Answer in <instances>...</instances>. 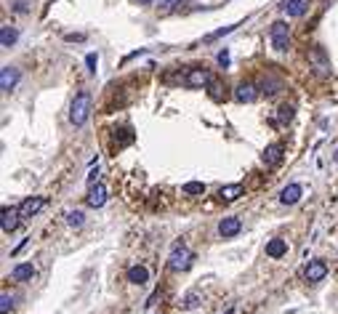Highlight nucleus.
<instances>
[{"mask_svg": "<svg viewBox=\"0 0 338 314\" xmlns=\"http://www.w3.org/2000/svg\"><path fill=\"white\" fill-rule=\"evenodd\" d=\"M88 115H91V94L88 91H80L78 96H75L72 107H70V120L72 125H86L88 123Z\"/></svg>", "mask_w": 338, "mask_h": 314, "instance_id": "nucleus-1", "label": "nucleus"}, {"mask_svg": "<svg viewBox=\"0 0 338 314\" xmlns=\"http://www.w3.org/2000/svg\"><path fill=\"white\" fill-rule=\"evenodd\" d=\"M269 43H272V51H277V53L288 51V45H290V30H288L285 22H275V24L269 27Z\"/></svg>", "mask_w": 338, "mask_h": 314, "instance_id": "nucleus-2", "label": "nucleus"}, {"mask_svg": "<svg viewBox=\"0 0 338 314\" xmlns=\"http://www.w3.org/2000/svg\"><path fill=\"white\" fill-rule=\"evenodd\" d=\"M192 264H194V253L186 245H176L171 258H168V266H171L173 272H186Z\"/></svg>", "mask_w": 338, "mask_h": 314, "instance_id": "nucleus-3", "label": "nucleus"}, {"mask_svg": "<svg viewBox=\"0 0 338 314\" xmlns=\"http://www.w3.org/2000/svg\"><path fill=\"white\" fill-rule=\"evenodd\" d=\"M184 83H186L189 88H208L211 83H213V77H211V72H208V69L194 67V69H189V72H186Z\"/></svg>", "mask_w": 338, "mask_h": 314, "instance_id": "nucleus-4", "label": "nucleus"}, {"mask_svg": "<svg viewBox=\"0 0 338 314\" xmlns=\"http://www.w3.org/2000/svg\"><path fill=\"white\" fill-rule=\"evenodd\" d=\"M45 208V197H27L22 205H19V216L22 218H32L35 213H40Z\"/></svg>", "mask_w": 338, "mask_h": 314, "instance_id": "nucleus-5", "label": "nucleus"}, {"mask_svg": "<svg viewBox=\"0 0 338 314\" xmlns=\"http://www.w3.org/2000/svg\"><path fill=\"white\" fill-rule=\"evenodd\" d=\"M309 64L314 67L317 75H327V72H330V61L325 59L322 48H312V51H309Z\"/></svg>", "mask_w": 338, "mask_h": 314, "instance_id": "nucleus-6", "label": "nucleus"}, {"mask_svg": "<svg viewBox=\"0 0 338 314\" xmlns=\"http://www.w3.org/2000/svg\"><path fill=\"white\" fill-rule=\"evenodd\" d=\"M86 202L91 208H101L107 202V187L101 181H96V184H91V189H88V197H86Z\"/></svg>", "mask_w": 338, "mask_h": 314, "instance_id": "nucleus-7", "label": "nucleus"}, {"mask_svg": "<svg viewBox=\"0 0 338 314\" xmlns=\"http://www.w3.org/2000/svg\"><path fill=\"white\" fill-rule=\"evenodd\" d=\"M256 96H258V88L253 83H240L234 88V101H240V104H250V101H256Z\"/></svg>", "mask_w": 338, "mask_h": 314, "instance_id": "nucleus-8", "label": "nucleus"}, {"mask_svg": "<svg viewBox=\"0 0 338 314\" xmlns=\"http://www.w3.org/2000/svg\"><path fill=\"white\" fill-rule=\"evenodd\" d=\"M301 195H304L301 184H288V187L280 192V202H283V205H296V202L301 200Z\"/></svg>", "mask_w": 338, "mask_h": 314, "instance_id": "nucleus-9", "label": "nucleus"}, {"mask_svg": "<svg viewBox=\"0 0 338 314\" xmlns=\"http://www.w3.org/2000/svg\"><path fill=\"white\" fill-rule=\"evenodd\" d=\"M327 277V264L325 261H309L306 266V282H322Z\"/></svg>", "mask_w": 338, "mask_h": 314, "instance_id": "nucleus-10", "label": "nucleus"}, {"mask_svg": "<svg viewBox=\"0 0 338 314\" xmlns=\"http://www.w3.org/2000/svg\"><path fill=\"white\" fill-rule=\"evenodd\" d=\"M240 229H242V221L237 216H227V218H221V224H219V234L221 237H234V234H240Z\"/></svg>", "mask_w": 338, "mask_h": 314, "instance_id": "nucleus-11", "label": "nucleus"}, {"mask_svg": "<svg viewBox=\"0 0 338 314\" xmlns=\"http://www.w3.org/2000/svg\"><path fill=\"white\" fill-rule=\"evenodd\" d=\"M16 83H19V69L16 67H3V72H0V88H3L6 94H11L16 88Z\"/></svg>", "mask_w": 338, "mask_h": 314, "instance_id": "nucleus-12", "label": "nucleus"}, {"mask_svg": "<svg viewBox=\"0 0 338 314\" xmlns=\"http://www.w3.org/2000/svg\"><path fill=\"white\" fill-rule=\"evenodd\" d=\"M3 218H0V226H3V232H14L16 224H19V208H3V213H0Z\"/></svg>", "mask_w": 338, "mask_h": 314, "instance_id": "nucleus-13", "label": "nucleus"}, {"mask_svg": "<svg viewBox=\"0 0 338 314\" xmlns=\"http://www.w3.org/2000/svg\"><path fill=\"white\" fill-rule=\"evenodd\" d=\"M261 160H264L266 165H277L280 160H283V146H280V144H269L264 149V154H261Z\"/></svg>", "mask_w": 338, "mask_h": 314, "instance_id": "nucleus-14", "label": "nucleus"}, {"mask_svg": "<svg viewBox=\"0 0 338 314\" xmlns=\"http://www.w3.org/2000/svg\"><path fill=\"white\" fill-rule=\"evenodd\" d=\"M219 197L224 202H232V200L242 197V184H227V187H221L219 189Z\"/></svg>", "mask_w": 338, "mask_h": 314, "instance_id": "nucleus-15", "label": "nucleus"}, {"mask_svg": "<svg viewBox=\"0 0 338 314\" xmlns=\"http://www.w3.org/2000/svg\"><path fill=\"white\" fill-rule=\"evenodd\" d=\"M16 40H19V30L11 24H6L3 30H0V45H3V48H11Z\"/></svg>", "mask_w": 338, "mask_h": 314, "instance_id": "nucleus-16", "label": "nucleus"}, {"mask_svg": "<svg viewBox=\"0 0 338 314\" xmlns=\"http://www.w3.org/2000/svg\"><path fill=\"white\" fill-rule=\"evenodd\" d=\"M283 11L288 16H304L306 14V0H285L283 3Z\"/></svg>", "mask_w": 338, "mask_h": 314, "instance_id": "nucleus-17", "label": "nucleus"}, {"mask_svg": "<svg viewBox=\"0 0 338 314\" xmlns=\"http://www.w3.org/2000/svg\"><path fill=\"white\" fill-rule=\"evenodd\" d=\"M11 277L16 282H24V280H32L35 277V266L32 264H19V266H14V272H11Z\"/></svg>", "mask_w": 338, "mask_h": 314, "instance_id": "nucleus-18", "label": "nucleus"}, {"mask_svg": "<svg viewBox=\"0 0 338 314\" xmlns=\"http://www.w3.org/2000/svg\"><path fill=\"white\" fill-rule=\"evenodd\" d=\"M285 253H288V243H285V240H269V243H266V256L280 258Z\"/></svg>", "mask_w": 338, "mask_h": 314, "instance_id": "nucleus-19", "label": "nucleus"}, {"mask_svg": "<svg viewBox=\"0 0 338 314\" xmlns=\"http://www.w3.org/2000/svg\"><path fill=\"white\" fill-rule=\"evenodd\" d=\"M147 280H149L147 266H130V269H128V282H133V285H144Z\"/></svg>", "mask_w": 338, "mask_h": 314, "instance_id": "nucleus-20", "label": "nucleus"}, {"mask_svg": "<svg viewBox=\"0 0 338 314\" xmlns=\"http://www.w3.org/2000/svg\"><path fill=\"white\" fill-rule=\"evenodd\" d=\"M197 303H200V293H197V290H192V293H186V298L181 301V309L192 311V309H197Z\"/></svg>", "mask_w": 338, "mask_h": 314, "instance_id": "nucleus-21", "label": "nucleus"}, {"mask_svg": "<svg viewBox=\"0 0 338 314\" xmlns=\"http://www.w3.org/2000/svg\"><path fill=\"white\" fill-rule=\"evenodd\" d=\"M67 224L70 226H83V224H86V213H83V210H70V213H67Z\"/></svg>", "mask_w": 338, "mask_h": 314, "instance_id": "nucleus-22", "label": "nucleus"}, {"mask_svg": "<svg viewBox=\"0 0 338 314\" xmlns=\"http://www.w3.org/2000/svg\"><path fill=\"white\" fill-rule=\"evenodd\" d=\"M205 192V184L202 181H189L184 184V195H202Z\"/></svg>", "mask_w": 338, "mask_h": 314, "instance_id": "nucleus-23", "label": "nucleus"}, {"mask_svg": "<svg viewBox=\"0 0 338 314\" xmlns=\"http://www.w3.org/2000/svg\"><path fill=\"white\" fill-rule=\"evenodd\" d=\"M280 86H283V83H280L277 77H269V80H264V94H277V91H280Z\"/></svg>", "mask_w": 338, "mask_h": 314, "instance_id": "nucleus-24", "label": "nucleus"}, {"mask_svg": "<svg viewBox=\"0 0 338 314\" xmlns=\"http://www.w3.org/2000/svg\"><path fill=\"white\" fill-rule=\"evenodd\" d=\"M293 120V107H280V123H290Z\"/></svg>", "mask_w": 338, "mask_h": 314, "instance_id": "nucleus-25", "label": "nucleus"}, {"mask_svg": "<svg viewBox=\"0 0 338 314\" xmlns=\"http://www.w3.org/2000/svg\"><path fill=\"white\" fill-rule=\"evenodd\" d=\"M181 3H186V0H157V6H160L163 11H171V8L181 6Z\"/></svg>", "mask_w": 338, "mask_h": 314, "instance_id": "nucleus-26", "label": "nucleus"}, {"mask_svg": "<svg viewBox=\"0 0 338 314\" xmlns=\"http://www.w3.org/2000/svg\"><path fill=\"white\" fill-rule=\"evenodd\" d=\"M86 67H88L91 75L96 72V67H99V56H96V53H88V56H86Z\"/></svg>", "mask_w": 338, "mask_h": 314, "instance_id": "nucleus-27", "label": "nucleus"}, {"mask_svg": "<svg viewBox=\"0 0 338 314\" xmlns=\"http://www.w3.org/2000/svg\"><path fill=\"white\" fill-rule=\"evenodd\" d=\"M8 309H11V295L3 293L0 295V314H8Z\"/></svg>", "mask_w": 338, "mask_h": 314, "instance_id": "nucleus-28", "label": "nucleus"}, {"mask_svg": "<svg viewBox=\"0 0 338 314\" xmlns=\"http://www.w3.org/2000/svg\"><path fill=\"white\" fill-rule=\"evenodd\" d=\"M229 61H232V59H229V51L224 48V51L219 53V64H221V67H229Z\"/></svg>", "mask_w": 338, "mask_h": 314, "instance_id": "nucleus-29", "label": "nucleus"}, {"mask_svg": "<svg viewBox=\"0 0 338 314\" xmlns=\"http://www.w3.org/2000/svg\"><path fill=\"white\" fill-rule=\"evenodd\" d=\"M64 40H67V43H83V40H86V35H64Z\"/></svg>", "mask_w": 338, "mask_h": 314, "instance_id": "nucleus-30", "label": "nucleus"}, {"mask_svg": "<svg viewBox=\"0 0 338 314\" xmlns=\"http://www.w3.org/2000/svg\"><path fill=\"white\" fill-rule=\"evenodd\" d=\"M14 11H16V14H27V3H24V0H16V3H14Z\"/></svg>", "mask_w": 338, "mask_h": 314, "instance_id": "nucleus-31", "label": "nucleus"}, {"mask_svg": "<svg viewBox=\"0 0 338 314\" xmlns=\"http://www.w3.org/2000/svg\"><path fill=\"white\" fill-rule=\"evenodd\" d=\"M96 181H99V168L88 173V184H96Z\"/></svg>", "mask_w": 338, "mask_h": 314, "instance_id": "nucleus-32", "label": "nucleus"}, {"mask_svg": "<svg viewBox=\"0 0 338 314\" xmlns=\"http://www.w3.org/2000/svg\"><path fill=\"white\" fill-rule=\"evenodd\" d=\"M139 3H142V6H149V3H155V0H139Z\"/></svg>", "mask_w": 338, "mask_h": 314, "instance_id": "nucleus-33", "label": "nucleus"}, {"mask_svg": "<svg viewBox=\"0 0 338 314\" xmlns=\"http://www.w3.org/2000/svg\"><path fill=\"white\" fill-rule=\"evenodd\" d=\"M333 160H335V163H338V149H335V154H333Z\"/></svg>", "mask_w": 338, "mask_h": 314, "instance_id": "nucleus-34", "label": "nucleus"}, {"mask_svg": "<svg viewBox=\"0 0 338 314\" xmlns=\"http://www.w3.org/2000/svg\"><path fill=\"white\" fill-rule=\"evenodd\" d=\"M224 314H234V309H227V311H224Z\"/></svg>", "mask_w": 338, "mask_h": 314, "instance_id": "nucleus-35", "label": "nucleus"}]
</instances>
